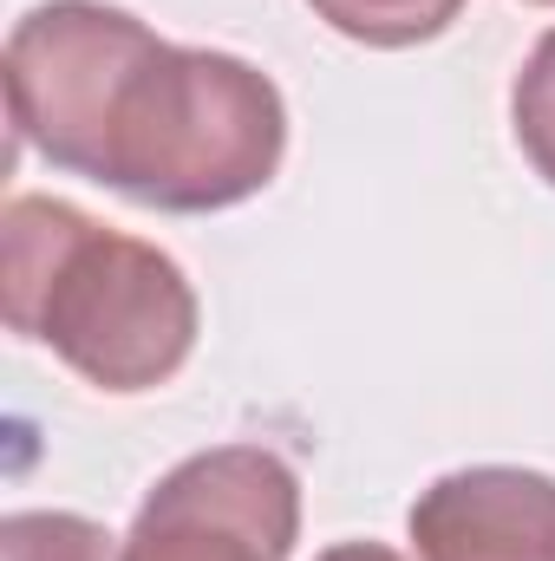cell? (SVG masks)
<instances>
[{"mask_svg":"<svg viewBox=\"0 0 555 561\" xmlns=\"http://www.w3.org/2000/svg\"><path fill=\"white\" fill-rule=\"evenodd\" d=\"M510 131H517V150L530 157V170L555 190V26L536 39V53L523 59L510 85Z\"/></svg>","mask_w":555,"mask_h":561,"instance_id":"7","label":"cell"},{"mask_svg":"<svg viewBox=\"0 0 555 561\" xmlns=\"http://www.w3.org/2000/svg\"><path fill=\"white\" fill-rule=\"evenodd\" d=\"M314 561H406V556L386 549V542H333L327 556H314Z\"/></svg>","mask_w":555,"mask_h":561,"instance_id":"8","label":"cell"},{"mask_svg":"<svg viewBox=\"0 0 555 561\" xmlns=\"http://www.w3.org/2000/svg\"><path fill=\"white\" fill-rule=\"evenodd\" d=\"M418 561H555V477L523 463L444 470L406 510Z\"/></svg>","mask_w":555,"mask_h":561,"instance_id":"4","label":"cell"},{"mask_svg":"<svg viewBox=\"0 0 555 561\" xmlns=\"http://www.w3.org/2000/svg\"><path fill=\"white\" fill-rule=\"evenodd\" d=\"M13 144L138 209L216 216L275 183L281 85L216 46L157 39L105 0H39L7 33Z\"/></svg>","mask_w":555,"mask_h":561,"instance_id":"1","label":"cell"},{"mask_svg":"<svg viewBox=\"0 0 555 561\" xmlns=\"http://www.w3.org/2000/svg\"><path fill=\"white\" fill-rule=\"evenodd\" d=\"M530 7H555V0H530Z\"/></svg>","mask_w":555,"mask_h":561,"instance_id":"9","label":"cell"},{"mask_svg":"<svg viewBox=\"0 0 555 561\" xmlns=\"http://www.w3.org/2000/svg\"><path fill=\"white\" fill-rule=\"evenodd\" d=\"M301 477L269 444H216L157 477L118 561H287Z\"/></svg>","mask_w":555,"mask_h":561,"instance_id":"3","label":"cell"},{"mask_svg":"<svg viewBox=\"0 0 555 561\" xmlns=\"http://www.w3.org/2000/svg\"><path fill=\"white\" fill-rule=\"evenodd\" d=\"M7 327L99 392H157L196 353V287L157 242L118 236L59 196H13L0 216Z\"/></svg>","mask_w":555,"mask_h":561,"instance_id":"2","label":"cell"},{"mask_svg":"<svg viewBox=\"0 0 555 561\" xmlns=\"http://www.w3.org/2000/svg\"><path fill=\"white\" fill-rule=\"evenodd\" d=\"M0 561H112V536L72 510H13L0 523Z\"/></svg>","mask_w":555,"mask_h":561,"instance_id":"6","label":"cell"},{"mask_svg":"<svg viewBox=\"0 0 555 561\" xmlns=\"http://www.w3.org/2000/svg\"><path fill=\"white\" fill-rule=\"evenodd\" d=\"M314 20H327L340 39L373 46V53H406L457 26L464 0H307Z\"/></svg>","mask_w":555,"mask_h":561,"instance_id":"5","label":"cell"}]
</instances>
